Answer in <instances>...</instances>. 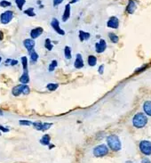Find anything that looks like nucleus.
Instances as JSON below:
<instances>
[{
  "instance_id": "1",
  "label": "nucleus",
  "mask_w": 151,
  "mask_h": 163,
  "mask_svg": "<svg viewBox=\"0 0 151 163\" xmlns=\"http://www.w3.org/2000/svg\"><path fill=\"white\" fill-rule=\"evenodd\" d=\"M147 123H148V118L141 112L135 114L132 118V124L137 128H144L147 125Z\"/></svg>"
},
{
  "instance_id": "2",
  "label": "nucleus",
  "mask_w": 151,
  "mask_h": 163,
  "mask_svg": "<svg viewBox=\"0 0 151 163\" xmlns=\"http://www.w3.org/2000/svg\"><path fill=\"white\" fill-rule=\"evenodd\" d=\"M107 143H108V147L115 152H117L121 149V142L120 139L118 138V137H116V135H111L108 136L107 138Z\"/></svg>"
},
{
  "instance_id": "3",
  "label": "nucleus",
  "mask_w": 151,
  "mask_h": 163,
  "mask_svg": "<svg viewBox=\"0 0 151 163\" xmlns=\"http://www.w3.org/2000/svg\"><path fill=\"white\" fill-rule=\"evenodd\" d=\"M108 153V146H106L105 144L98 145L93 149V154L95 157H103V156L107 155Z\"/></svg>"
},
{
  "instance_id": "4",
  "label": "nucleus",
  "mask_w": 151,
  "mask_h": 163,
  "mask_svg": "<svg viewBox=\"0 0 151 163\" xmlns=\"http://www.w3.org/2000/svg\"><path fill=\"white\" fill-rule=\"evenodd\" d=\"M140 150L145 155H151V142L149 141H141L140 143Z\"/></svg>"
},
{
  "instance_id": "5",
  "label": "nucleus",
  "mask_w": 151,
  "mask_h": 163,
  "mask_svg": "<svg viewBox=\"0 0 151 163\" xmlns=\"http://www.w3.org/2000/svg\"><path fill=\"white\" fill-rule=\"evenodd\" d=\"M14 18L13 11H5L0 15V23L2 24H8Z\"/></svg>"
},
{
  "instance_id": "6",
  "label": "nucleus",
  "mask_w": 151,
  "mask_h": 163,
  "mask_svg": "<svg viewBox=\"0 0 151 163\" xmlns=\"http://www.w3.org/2000/svg\"><path fill=\"white\" fill-rule=\"evenodd\" d=\"M51 26L53 27V29L59 34V35H61V36H63L65 35V31L60 27V23H59V21L56 19V18H53V20H52V22H51Z\"/></svg>"
},
{
  "instance_id": "7",
  "label": "nucleus",
  "mask_w": 151,
  "mask_h": 163,
  "mask_svg": "<svg viewBox=\"0 0 151 163\" xmlns=\"http://www.w3.org/2000/svg\"><path fill=\"white\" fill-rule=\"evenodd\" d=\"M34 126V128L37 130H40V131H46L48 130L51 127H52V123H42V122H34L32 124Z\"/></svg>"
},
{
  "instance_id": "8",
  "label": "nucleus",
  "mask_w": 151,
  "mask_h": 163,
  "mask_svg": "<svg viewBox=\"0 0 151 163\" xmlns=\"http://www.w3.org/2000/svg\"><path fill=\"white\" fill-rule=\"evenodd\" d=\"M35 40L32 39V38H26L24 41H23V45L25 48L29 51V53H30L31 51L34 50V47H35Z\"/></svg>"
},
{
  "instance_id": "9",
  "label": "nucleus",
  "mask_w": 151,
  "mask_h": 163,
  "mask_svg": "<svg viewBox=\"0 0 151 163\" xmlns=\"http://www.w3.org/2000/svg\"><path fill=\"white\" fill-rule=\"evenodd\" d=\"M106 48H107V44L104 39H101L100 42L96 43V45H95V50L99 54L103 53L106 50Z\"/></svg>"
},
{
  "instance_id": "10",
  "label": "nucleus",
  "mask_w": 151,
  "mask_h": 163,
  "mask_svg": "<svg viewBox=\"0 0 151 163\" xmlns=\"http://www.w3.org/2000/svg\"><path fill=\"white\" fill-rule=\"evenodd\" d=\"M107 26L108 28H111V29H117L118 26H119V20L115 17V16H112L109 18V20L107 23Z\"/></svg>"
},
{
  "instance_id": "11",
  "label": "nucleus",
  "mask_w": 151,
  "mask_h": 163,
  "mask_svg": "<svg viewBox=\"0 0 151 163\" xmlns=\"http://www.w3.org/2000/svg\"><path fill=\"white\" fill-rule=\"evenodd\" d=\"M43 32V28H41V27L35 28V29H33L30 31V37H31L32 39H36V38H38Z\"/></svg>"
},
{
  "instance_id": "12",
  "label": "nucleus",
  "mask_w": 151,
  "mask_h": 163,
  "mask_svg": "<svg viewBox=\"0 0 151 163\" xmlns=\"http://www.w3.org/2000/svg\"><path fill=\"white\" fill-rule=\"evenodd\" d=\"M74 66H75V68H77V69H81V68L84 67V61H83V58H82V55H81V54H77V58H76Z\"/></svg>"
},
{
  "instance_id": "13",
  "label": "nucleus",
  "mask_w": 151,
  "mask_h": 163,
  "mask_svg": "<svg viewBox=\"0 0 151 163\" xmlns=\"http://www.w3.org/2000/svg\"><path fill=\"white\" fill-rule=\"evenodd\" d=\"M70 17V4H68L66 5L64 9V12H63V15H62V22H67Z\"/></svg>"
},
{
  "instance_id": "14",
  "label": "nucleus",
  "mask_w": 151,
  "mask_h": 163,
  "mask_svg": "<svg viewBox=\"0 0 151 163\" xmlns=\"http://www.w3.org/2000/svg\"><path fill=\"white\" fill-rule=\"evenodd\" d=\"M20 82L22 85H26L29 82V76L28 70H24V72L22 73V75L20 78Z\"/></svg>"
},
{
  "instance_id": "15",
  "label": "nucleus",
  "mask_w": 151,
  "mask_h": 163,
  "mask_svg": "<svg viewBox=\"0 0 151 163\" xmlns=\"http://www.w3.org/2000/svg\"><path fill=\"white\" fill-rule=\"evenodd\" d=\"M136 8H137V6H136L135 2H134V1H132V0H130L129 4H128V5H127V7H126V11H127V13L130 14H133V13L135 12Z\"/></svg>"
},
{
  "instance_id": "16",
  "label": "nucleus",
  "mask_w": 151,
  "mask_h": 163,
  "mask_svg": "<svg viewBox=\"0 0 151 163\" xmlns=\"http://www.w3.org/2000/svg\"><path fill=\"white\" fill-rule=\"evenodd\" d=\"M23 87H24V85H22V84L14 87V88H13V90H12V94H13L14 96H19L20 94H22Z\"/></svg>"
},
{
  "instance_id": "17",
  "label": "nucleus",
  "mask_w": 151,
  "mask_h": 163,
  "mask_svg": "<svg viewBox=\"0 0 151 163\" xmlns=\"http://www.w3.org/2000/svg\"><path fill=\"white\" fill-rule=\"evenodd\" d=\"M143 110H144L145 113H147V115L151 116V101H147L144 103Z\"/></svg>"
},
{
  "instance_id": "18",
  "label": "nucleus",
  "mask_w": 151,
  "mask_h": 163,
  "mask_svg": "<svg viewBox=\"0 0 151 163\" xmlns=\"http://www.w3.org/2000/svg\"><path fill=\"white\" fill-rule=\"evenodd\" d=\"M90 33L88 32H85L83 30H79V39L81 42H83L84 40H87L90 38Z\"/></svg>"
},
{
  "instance_id": "19",
  "label": "nucleus",
  "mask_w": 151,
  "mask_h": 163,
  "mask_svg": "<svg viewBox=\"0 0 151 163\" xmlns=\"http://www.w3.org/2000/svg\"><path fill=\"white\" fill-rule=\"evenodd\" d=\"M96 63H97V58L94 55H89V57H88V64L91 67H93V66L96 65Z\"/></svg>"
},
{
  "instance_id": "20",
  "label": "nucleus",
  "mask_w": 151,
  "mask_h": 163,
  "mask_svg": "<svg viewBox=\"0 0 151 163\" xmlns=\"http://www.w3.org/2000/svg\"><path fill=\"white\" fill-rule=\"evenodd\" d=\"M50 140H51V137L49 135H44V137L40 140V143L43 144V145H49L50 144Z\"/></svg>"
},
{
  "instance_id": "21",
  "label": "nucleus",
  "mask_w": 151,
  "mask_h": 163,
  "mask_svg": "<svg viewBox=\"0 0 151 163\" xmlns=\"http://www.w3.org/2000/svg\"><path fill=\"white\" fill-rule=\"evenodd\" d=\"M29 54H30V61H31L32 63H36V62L38 61V53L33 50V51H31Z\"/></svg>"
},
{
  "instance_id": "22",
  "label": "nucleus",
  "mask_w": 151,
  "mask_h": 163,
  "mask_svg": "<svg viewBox=\"0 0 151 163\" xmlns=\"http://www.w3.org/2000/svg\"><path fill=\"white\" fill-rule=\"evenodd\" d=\"M24 14H27V15L29 16V17H34V16H36V14H35V12H34V8H32V7L26 9V10L24 11Z\"/></svg>"
},
{
  "instance_id": "23",
  "label": "nucleus",
  "mask_w": 151,
  "mask_h": 163,
  "mask_svg": "<svg viewBox=\"0 0 151 163\" xmlns=\"http://www.w3.org/2000/svg\"><path fill=\"white\" fill-rule=\"evenodd\" d=\"M64 56L67 59H70L71 56H72V54H71V49L69 47H65L64 48Z\"/></svg>"
},
{
  "instance_id": "24",
  "label": "nucleus",
  "mask_w": 151,
  "mask_h": 163,
  "mask_svg": "<svg viewBox=\"0 0 151 163\" xmlns=\"http://www.w3.org/2000/svg\"><path fill=\"white\" fill-rule=\"evenodd\" d=\"M44 47H45L47 50H49V51H51V50L53 49V46L50 38H46V39H45V41H44Z\"/></svg>"
},
{
  "instance_id": "25",
  "label": "nucleus",
  "mask_w": 151,
  "mask_h": 163,
  "mask_svg": "<svg viewBox=\"0 0 151 163\" xmlns=\"http://www.w3.org/2000/svg\"><path fill=\"white\" fill-rule=\"evenodd\" d=\"M58 88H59V85L56 84V83H50V84L47 85V89H48L49 91H54V90H56Z\"/></svg>"
},
{
  "instance_id": "26",
  "label": "nucleus",
  "mask_w": 151,
  "mask_h": 163,
  "mask_svg": "<svg viewBox=\"0 0 151 163\" xmlns=\"http://www.w3.org/2000/svg\"><path fill=\"white\" fill-rule=\"evenodd\" d=\"M108 37H109L110 40H111L113 43H117L118 40H119L118 37H117L116 34H114V33H109V34H108Z\"/></svg>"
},
{
  "instance_id": "27",
  "label": "nucleus",
  "mask_w": 151,
  "mask_h": 163,
  "mask_svg": "<svg viewBox=\"0 0 151 163\" xmlns=\"http://www.w3.org/2000/svg\"><path fill=\"white\" fill-rule=\"evenodd\" d=\"M22 63L23 70H28V58H27L26 56L22 57Z\"/></svg>"
},
{
  "instance_id": "28",
  "label": "nucleus",
  "mask_w": 151,
  "mask_h": 163,
  "mask_svg": "<svg viewBox=\"0 0 151 163\" xmlns=\"http://www.w3.org/2000/svg\"><path fill=\"white\" fill-rule=\"evenodd\" d=\"M57 65H58V63H57V61L56 60H53V62L50 63V65H49V71H53V70H55V68L57 67Z\"/></svg>"
},
{
  "instance_id": "29",
  "label": "nucleus",
  "mask_w": 151,
  "mask_h": 163,
  "mask_svg": "<svg viewBox=\"0 0 151 163\" xmlns=\"http://www.w3.org/2000/svg\"><path fill=\"white\" fill-rule=\"evenodd\" d=\"M25 3H26V0H15V4L18 6L19 10H21V11L22 10V7L25 5Z\"/></svg>"
},
{
  "instance_id": "30",
  "label": "nucleus",
  "mask_w": 151,
  "mask_h": 163,
  "mask_svg": "<svg viewBox=\"0 0 151 163\" xmlns=\"http://www.w3.org/2000/svg\"><path fill=\"white\" fill-rule=\"evenodd\" d=\"M11 5H12L11 2L6 1V0H2L0 2V6L1 7H8V6H11Z\"/></svg>"
},
{
  "instance_id": "31",
  "label": "nucleus",
  "mask_w": 151,
  "mask_h": 163,
  "mask_svg": "<svg viewBox=\"0 0 151 163\" xmlns=\"http://www.w3.org/2000/svg\"><path fill=\"white\" fill-rule=\"evenodd\" d=\"M19 123H20L22 126H30V125L33 124V123H32L31 121H29V120H20Z\"/></svg>"
},
{
  "instance_id": "32",
  "label": "nucleus",
  "mask_w": 151,
  "mask_h": 163,
  "mask_svg": "<svg viewBox=\"0 0 151 163\" xmlns=\"http://www.w3.org/2000/svg\"><path fill=\"white\" fill-rule=\"evenodd\" d=\"M30 92V89H29V88L27 86V85H24V87H23V90H22V94H29Z\"/></svg>"
},
{
  "instance_id": "33",
  "label": "nucleus",
  "mask_w": 151,
  "mask_h": 163,
  "mask_svg": "<svg viewBox=\"0 0 151 163\" xmlns=\"http://www.w3.org/2000/svg\"><path fill=\"white\" fill-rule=\"evenodd\" d=\"M63 2V0H53V6H58Z\"/></svg>"
},
{
  "instance_id": "34",
  "label": "nucleus",
  "mask_w": 151,
  "mask_h": 163,
  "mask_svg": "<svg viewBox=\"0 0 151 163\" xmlns=\"http://www.w3.org/2000/svg\"><path fill=\"white\" fill-rule=\"evenodd\" d=\"M103 69H104V65H101L100 68H99V70H98L100 74H103Z\"/></svg>"
},
{
  "instance_id": "35",
  "label": "nucleus",
  "mask_w": 151,
  "mask_h": 163,
  "mask_svg": "<svg viewBox=\"0 0 151 163\" xmlns=\"http://www.w3.org/2000/svg\"><path fill=\"white\" fill-rule=\"evenodd\" d=\"M0 130H1V131H3V132H9V129H8V128H4L3 126H0Z\"/></svg>"
},
{
  "instance_id": "36",
  "label": "nucleus",
  "mask_w": 151,
  "mask_h": 163,
  "mask_svg": "<svg viewBox=\"0 0 151 163\" xmlns=\"http://www.w3.org/2000/svg\"><path fill=\"white\" fill-rule=\"evenodd\" d=\"M141 163H151V161L149 159H148V158H144V159L141 161Z\"/></svg>"
},
{
  "instance_id": "37",
  "label": "nucleus",
  "mask_w": 151,
  "mask_h": 163,
  "mask_svg": "<svg viewBox=\"0 0 151 163\" xmlns=\"http://www.w3.org/2000/svg\"><path fill=\"white\" fill-rule=\"evenodd\" d=\"M18 63V61L17 60H12L11 61V65L12 66H14V65H16Z\"/></svg>"
},
{
  "instance_id": "38",
  "label": "nucleus",
  "mask_w": 151,
  "mask_h": 163,
  "mask_svg": "<svg viewBox=\"0 0 151 163\" xmlns=\"http://www.w3.org/2000/svg\"><path fill=\"white\" fill-rule=\"evenodd\" d=\"M3 38H4V33L0 30V41L3 40Z\"/></svg>"
},
{
  "instance_id": "39",
  "label": "nucleus",
  "mask_w": 151,
  "mask_h": 163,
  "mask_svg": "<svg viewBox=\"0 0 151 163\" xmlns=\"http://www.w3.org/2000/svg\"><path fill=\"white\" fill-rule=\"evenodd\" d=\"M78 1H79V0H71L69 4H75V3H77V2H78Z\"/></svg>"
},
{
  "instance_id": "40",
  "label": "nucleus",
  "mask_w": 151,
  "mask_h": 163,
  "mask_svg": "<svg viewBox=\"0 0 151 163\" xmlns=\"http://www.w3.org/2000/svg\"><path fill=\"white\" fill-rule=\"evenodd\" d=\"M0 115H3V112L1 110H0Z\"/></svg>"
},
{
  "instance_id": "41",
  "label": "nucleus",
  "mask_w": 151,
  "mask_h": 163,
  "mask_svg": "<svg viewBox=\"0 0 151 163\" xmlns=\"http://www.w3.org/2000/svg\"><path fill=\"white\" fill-rule=\"evenodd\" d=\"M125 163H133V162H132V161H126Z\"/></svg>"
},
{
  "instance_id": "42",
  "label": "nucleus",
  "mask_w": 151,
  "mask_h": 163,
  "mask_svg": "<svg viewBox=\"0 0 151 163\" xmlns=\"http://www.w3.org/2000/svg\"><path fill=\"white\" fill-rule=\"evenodd\" d=\"M1 61H2V57H0V63H1Z\"/></svg>"
}]
</instances>
